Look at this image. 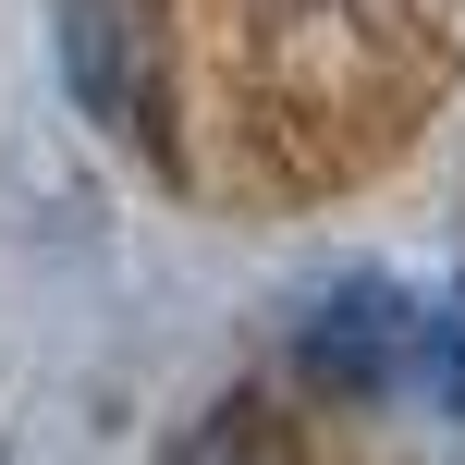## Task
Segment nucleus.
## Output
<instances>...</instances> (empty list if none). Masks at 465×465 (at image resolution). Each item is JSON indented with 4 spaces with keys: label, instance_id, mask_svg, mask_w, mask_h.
I'll return each instance as SVG.
<instances>
[{
    "label": "nucleus",
    "instance_id": "nucleus-1",
    "mask_svg": "<svg viewBox=\"0 0 465 465\" xmlns=\"http://www.w3.org/2000/svg\"><path fill=\"white\" fill-rule=\"evenodd\" d=\"M294 380L319 404H392L441 380V306L392 270H343L331 294H306L294 319Z\"/></svg>",
    "mask_w": 465,
    "mask_h": 465
},
{
    "label": "nucleus",
    "instance_id": "nucleus-2",
    "mask_svg": "<svg viewBox=\"0 0 465 465\" xmlns=\"http://www.w3.org/2000/svg\"><path fill=\"white\" fill-rule=\"evenodd\" d=\"M62 86L98 135L160 147V13L147 0H62Z\"/></svg>",
    "mask_w": 465,
    "mask_h": 465
},
{
    "label": "nucleus",
    "instance_id": "nucleus-3",
    "mask_svg": "<svg viewBox=\"0 0 465 465\" xmlns=\"http://www.w3.org/2000/svg\"><path fill=\"white\" fill-rule=\"evenodd\" d=\"M172 465H306V453H294V429L270 404H221V417H196V441Z\"/></svg>",
    "mask_w": 465,
    "mask_h": 465
},
{
    "label": "nucleus",
    "instance_id": "nucleus-4",
    "mask_svg": "<svg viewBox=\"0 0 465 465\" xmlns=\"http://www.w3.org/2000/svg\"><path fill=\"white\" fill-rule=\"evenodd\" d=\"M429 404H441L453 441H465V282H453V306H441V380H429Z\"/></svg>",
    "mask_w": 465,
    "mask_h": 465
}]
</instances>
